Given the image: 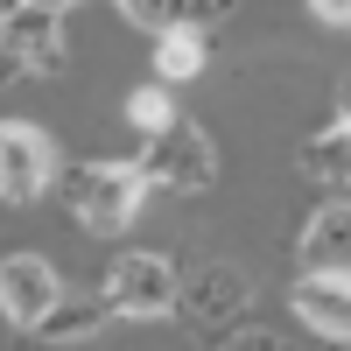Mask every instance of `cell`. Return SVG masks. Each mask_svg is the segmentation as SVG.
<instances>
[{
	"mask_svg": "<svg viewBox=\"0 0 351 351\" xmlns=\"http://www.w3.org/2000/svg\"><path fill=\"white\" fill-rule=\"evenodd\" d=\"M246 274L239 267H225V260H211V267H197L190 288H176V309L190 316L197 330H225V324H239V309H246Z\"/></svg>",
	"mask_w": 351,
	"mask_h": 351,
	"instance_id": "8992f818",
	"label": "cell"
},
{
	"mask_svg": "<svg viewBox=\"0 0 351 351\" xmlns=\"http://www.w3.org/2000/svg\"><path fill=\"white\" fill-rule=\"evenodd\" d=\"M295 162H302V176H309V183L344 190V183H351V134L330 120L324 134H309V141H302V155H295Z\"/></svg>",
	"mask_w": 351,
	"mask_h": 351,
	"instance_id": "8fae6325",
	"label": "cell"
},
{
	"mask_svg": "<svg viewBox=\"0 0 351 351\" xmlns=\"http://www.w3.org/2000/svg\"><path fill=\"white\" fill-rule=\"evenodd\" d=\"M225 351H302V344H288L281 330H232Z\"/></svg>",
	"mask_w": 351,
	"mask_h": 351,
	"instance_id": "9a60e30c",
	"label": "cell"
},
{
	"mask_svg": "<svg viewBox=\"0 0 351 351\" xmlns=\"http://www.w3.org/2000/svg\"><path fill=\"white\" fill-rule=\"evenodd\" d=\"M337 120H351V77L337 84Z\"/></svg>",
	"mask_w": 351,
	"mask_h": 351,
	"instance_id": "ac0fdd59",
	"label": "cell"
},
{
	"mask_svg": "<svg viewBox=\"0 0 351 351\" xmlns=\"http://www.w3.org/2000/svg\"><path fill=\"white\" fill-rule=\"evenodd\" d=\"M288 309H295L316 337L351 344V274H302L295 295H288Z\"/></svg>",
	"mask_w": 351,
	"mask_h": 351,
	"instance_id": "ba28073f",
	"label": "cell"
},
{
	"mask_svg": "<svg viewBox=\"0 0 351 351\" xmlns=\"http://www.w3.org/2000/svg\"><path fill=\"white\" fill-rule=\"evenodd\" d=\"M134 14V28H155V36H176V28H211L225 21L239 0H120Z\"/></svg>",
	"mask_w": 351,
	"mask_h": 351,
	"instance_id": "30bf717a",
	"label": "cell"
},
{
	"mask_svg": "<svg viewBox=\"0 0 351 351\" xmlns=\"http://www.w3.org/2000/svg\"><path fill=\"white\" fill-rule=\"evenodd\" d=\"M141 183H155V190H211L218 183V148L204 141L197 120H169L148 148H141Z\"/></svg>",
	"mask_w": 351,
	"mask_h": 351,
	"instance_id": "7a4b0ae2",
	"label": "cell"
},
{
	"mask_svg": "<svg viewBox=\"0 0 351 351\" xmlns=\"http://www.w3.org/2000/svg\"><path fill=\"white\" fill-rule=\"evenodd\" d=\"M176 267L162 253H120L106 267V288H99V302L112 309V316H169L176 309Z\"/></svg>",
	"mask_w": 351,
	"mask_h": 351,
	"instance_id": "3957f363",
	"label": "cell"
},
{
	"mask_svg": "<svg viewBox=\"0 0 351 351\" xmlns=\"http://www.w3.org/2000/svg\"><path fill=\"white\" fill-rule=\"evenodd\" d=\"M302 267L309 274H351V204H324L302 225Z\"/></svg>",
	"mask_w": 351,
	"mask_h": 351,
	"instance_id": "9c48e42d",
	"label": "cell"
},
{
	"mask_svg": "<svg viewBox=\"0 0 351 351\" xmlns=\"http://www.w3.org/2000/svg\"><path fill=\"white\" fill-rule=\"evenodd\" d=\"M56 176V148L43 127L0 120V204H36Z\"/></svg>",
	"mask_w": 351,
	"mask_h": 351,
	"instance_id": "277c9868",
	"label": "cell"
},
{
	"mask_svg": "<svg viewBox=\"0 0 351 351\" xmlns=\"http://www.w3.org/2000/svg\"><path fill=\"white\" fill-rule=\"evenodd\" d=\"M21 8H28V0H0V36H8V21H14Z\"/></svg>",
	"mask_w": 351,
	"mask_h": 351,
	"instance_id": "e0dca14e",
	"label": "cell"
},
{
	"mask_svg": "<svg viewBox=\"0 0 351 351\" xmlns=\"http://www.w3.org/2000/svg\"><path fill=\"white\" fill-rule=\"evenodd\" d=\"M56 190H64L71 218L84 232H120V225H134L141 190H148V183H141L134 162H77V169L56 176Z\"/></svg>",
	"mask_w": 351,
	"mask_h": 351,
	"instance_id": "6da1fadb",
	"label": "cell"
},
{
	"mask_svg": "<svg viewBox=\"0 0 351 351\" xmlns=\"http://www.w3.org/2000/svg\"><path fill=\"white\" fill-rule=\"evenodd\" d=\"M197 71H204V28L155 36V77H162V84H190Z\"/></svg>",
	"mask_w": 351,
	"mask_h": 351,
	"instance_id": "4fadbf2b",
	"label": "cell"
},
{
	"mask_svg": "<svg viewBox=\"0 0 351 351\" xmlns=\"http://www.w3.org/2000/svg\"><path fill=\"white\" fill-rule=\"evenodd\" d=\"M0 64H14V71H64V14H49V8H28L8 21V36H0Z\"/></svg>",
	"mask_w": 351,
	"mask_h": 351,
	"instance_id": "52a82bcc",
	"label": "cell"
},
{
	"mask_svg": "<svg viewBox=\"0 0 351 351\" xmlns=\"http://www.w3.org/2000/svg\"><path fill=\"white\" fill-rule=\"evenodd\" d=\"M309 14L324 28H351V0H309Z\"/></svg>",
	"mask_w": 351,
	"mask_h": 351,
	"instance_id": "2e32d148",
	"label": "cell"
},
{
	"mask_svg": "<svg viewBox=\"0 0 351 351\" xmlns=\"http://www.w3.org/2000/svg\"><path fill=\"white\" fill-rule=\"evenodd\" d=\"M127 120H134L141 134H148V141H155V134H162V127L176 120V112H169V92H162V84H141V92L127 99Z\"/></svg>",
	"mask_w": 351,
	"mask_h": 351,
	"instance_id": "5bb4252c",
	"label": "cell"
},
{
	"mask_svg": "<svg viewBox=\"0 0 351 351\" xmlns=\"http://www.w3.org/2000/svg\"><path fill=\"white\" fill-rule=\"evenodd\" d=\"M106 316H112L106 302H56V309L43 316V330H36V337H43V344H84V337H99V330H106Z\"/></svg>",
	"mask_w": 351,
	"mask_h": 351,
	"instance_id": "7c38bea8",
	"label": "cell"
},
{
	"mask_svg": "<svg viewBox=\"0 0 351 351\" xmlns=\"http://www.w3.org/2000/svg\"><path fill=\"white\" fill-rule=\"evenodd\" d=\"M64 302V281L43 253H8L0 260V316L14 330H43V316Z\"/></svg>",
	"mask_w": 351,
	"mask_h": 351,
	"instance_id": "5b68a950",
	"label": "cell"
}]
</instances>
